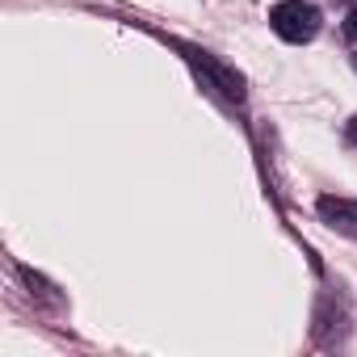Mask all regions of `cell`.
<instances>
[{
  "mask_svg": "<svg viewBox=\"0 0 357 357\" xmlns=\"http://www.w3.org/2000/svg\"><path fill=\"white\" fill-rule=\"evenodd\" d=\"M344 30H349V38L357 43V13H349V22H344Z\"/></svg>",
  "mask_w": 357,
  "mask_h": 357,
  "instance_id": "4",
  "label": "cell"
},
{
  "mask_svg": "<svg viewBox=\"0 0 357 357\" xmlns=\"http://www.w3.org/2000/svg\"><path fill=\"white\" fill-rule=\"evenodd\" d=\"M315 211H319L324 227H332L336 236H349V240H357V202H353V198L324 194V198L315 202Z\"/></svg>",
  "mask_w": 357,
  "mask_h": 357,
  "instance_id": "3",
  "label": "cell"
},
{
  "mask_svg": "<svg viewBox=\"0 0 357 357\" xmlns=\"http://www.w3.org/2000/svg\"><path fill=\"white\" fill-rule=\"evenodd\" d=\"M269 26H273L278 38L303 47V43H311L319 34V9L307 5V0H282V5L269 9Z\"/></svg>",
  "mask_w": 357,
  "mask_h": 357,
  "instance_id": "1",
  "label": "cell"
},
{
  "mask_svg": "<svg viewBox=\"0 0 357 357\" xmlns=\"http://www.w3.org/2000/svg\"><path fill=\"white\" fill-rule=\"evenodd\" d=\"M185 59L198 68V76H206V84L211 89H219L227 101H244V76L236 72V68H227L223 59H215L211 51H194V47H185Z\"/></svg>",
  "mask_w": 357,
  "mask_h": 357,
  "instance_id": "2",
  "label": "cell"
},
{
  "mask_svg": "<svg viewBox=\"0 0 357 357\" xmlns=\"http://www.w3.org/2000/svg\"><path fill=\"white\" fill-rule=\"evenodd\" d=\"M353 68H357V55H353Z\"/></svg>",
  "mask_w": 357,
  "mask_h": 357,
  "instance_id": "6",
  "label": "cell"
},
{
  "mask_svg": "<svg viewBox=\"0 0 357 357\" xmlns=\"http://www.w3.org/2000/svg\"><path fill=\"white\" fill-rule=\"evenodd\" d=\"M353 139H357V126H353Z\"/></svg>",
  "mask_w": 357,
  "mask_h": 357,
  "instance_id": "5",
  "label": "cell"
}]
</instances>
